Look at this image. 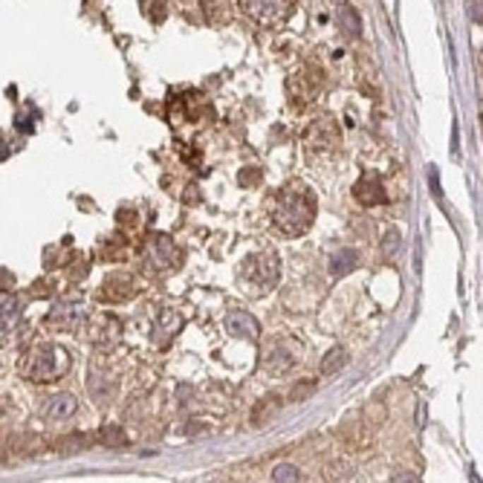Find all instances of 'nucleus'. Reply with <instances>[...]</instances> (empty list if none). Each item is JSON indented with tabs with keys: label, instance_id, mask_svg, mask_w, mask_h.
Wrapping results in <instances>:
<instances>
[{
	"label": "nucleus",
	"instance_id": "nucleus-1",
	"mask_svg": "<svg viewBox=\"0 0 483 483\" xmlns=\"http://www.w3.org/2000/svg\"><path fill=\"white\" fill-rule=\"evenodd\" d=\"M316 194L310 186L304 183H290L281 189L273 220L278 226V232H284L287 237H301L316 220Z\"/></svg>",
	"mask_w": 483,
	"mask_h": 483
},
{
	"label": "nucleus",
	"instance_id": "nucleus-2",
	"mask_svg": "<svg viewBox=\"0 0 483 483\" xmlns=\"http://www.w3.org/2000/svg\"><path fill=\"white\" fill-rule=\"evenodd\" d=\"M278 275H281L278 255L269 252V249L258 252V255H249L244 263H240V284H244V290L252 298H261L266 292H273L275 284H278Z\"/></svg>",
	"mask_w": 483,
	"mask_h": 483
},
{
	"label": "nucleus",
	"instance_id": "nucleus-3",
	"mask_svg": "<svg viewBox=\"0 0 483 483\" xmlns=\"http://www.w3.org/2000/svg\"><path fill=\"white\" fill-rule=\"evenodd\" d=\"M20 368L26 374V379H32V382H52V379H61L70 371V356H67L64 347H58V345H44L29 359H23Z\"/></svg>",
	"mask_w": 483,
	"mask_h": 483
},
{
	"label": "nucleus",
	"instance_id": "nucleus-4",
	"mask_svg": "<svg viewBox=\"0 0 483 483\" xmlns=\"http://www.w3.org/2000/svg\"><path fill=\"white\" fill-rule=\"evenodd\" d=\"M179 258H183V255H179L177 244L168 234H150L142 244V263L150 269V273H157V275L177 269Z\"/></svg>",
	"mask_w": 483,
	"mask_h": 483
},
{
	"label": "nucleus",
	"instance_id": "nucleus-5",
	"mask_svg": "<svg viewBox=\"0 0 483 483\" xmlns=\"http://www.w3.org/2000/svg\"><path fill=\"white\" fill-rule=\"evenodd\" d=\"M240 9L261 26H278L292 15V4L284 0H240Z\"/></svg>",
	"mask_w": 483,
	"mask_h": 483
},
{
	"label": "nucleus",
	"instance_id": "nucleus-6",
	"mask_svg": "<svg viewBox=\"0 0 483 483\" xmlns=\"http://www.w3.org/2000/svg\"><path fill=\"white\" fill-rule=\"evenodd\" d=\"M339 142H342V131L333 119H327V116L313 119L304 131V148H310V150H333V148H339Z\"/></svg>",
	"mask_w": 483,
	"mask_h": 483
},
{
	"label": "nucleus",
	"instance_id": "nucleus-7",
	"mask_svg": "<svg viewBox=\"0 0 483 483\" xmlns=\"http://www.w3.org/2000/svg\"><path fill=\"white\" fill-rule=\"evenodd\" d=\"M136 278L133 275H128V273H116V275H110L105 284H102V290L96 292V298L99 301H107V304H119V301H128V298H133L136 295Z\"/></svg>",
	"mask_w": 483,
	"mask_h": 483
},
{
	"label": "nucleus",
	"instance_id": "nucleus-8",
	"mask_svg": "<svg viewBox=\"0 0 483 483\" xmlns=\"http://www.w3.org/2000/svg\"><path fill=\"white\" fill-rule=\"evenodd\" d=\"M353 197L362 203V205H385L388 203V191H385V186H382V179L379 177H374V174H365L356 183V189H353Z\"/></svg>",
	"mask_w": 483,
	"mask_h": 483
},
{
	"label": "nucleus",
	"instance_id": "nucleus-9",
	"mask_svg": "<svg viewBox=\"0 0 483 483\" xmlns=\"http://www.w3.org/2000/svg\"><path fill=\"white\" fill-rule=\"evenodd\" d=\"M76 408H78L76 397H70V394H55V397H47L41 414H44L49 422H64V419H70V417L76 414Z\"/></svg>",
	"mask_w": 483,
	"mask_h": 483
},
{
	"label": "nucleus",
	"instance_id": "nucleus-10",
	"mask_svg": "<svg viewBox=\"0 0 483 483\" xmlns=\"http://www.w3.org/2000/svg\"><path fill=\"white\" fill-rule=\"evenodd\" d=\"M226 330L232 336H237V339H258V318L255 316H249V313H244V310H234V313H229L226 316Z\"/></svg>",
	"mask_w": 483,
	"mask_h": 483
},
{
	"label": "nucleus",
	"instance_id": "nucleus-11",
	"mask_svg": "<svg viewBox=\"0 0 483 483\" xmlns=\"http://www.w3.org/2000/svg\"><path fill=\"white\" fill-rule=\"evenodd\" d=\"M47 321L52 327H58V330H78L84 324V310L81 307H73V304H61V307H55L49 313Z\"/></svg>",
	"mask_w": 483,
	"mask_h": 483
},
{
	"label": "nucleus",
	"instance_id": "nucleus-12",
	"mask_svg": "<svg viewBox=\"0 0 483 483\" xmlns=\"http://www.w3.org/2000/svg\"><path fill=\"white\" fill-rule=\"evenodd\" d=\"M292 365H295V356H292L287 347H281V345H275L273 350L266 353V359H263V368H266V374H273V376H281V374H287Z\"/></svg>",
	"mask_w": 483,
	"mask_h": 483
},
{
	"label": "nucleus",
	"instance_id": "nucleus-13",
	"mask_svg": "<svg viewBox=\"0 0 483 483\" xmlns=\"http://www.w3.org/2000/svg\"><path fill=\"white\" fill-rule=\"evenodd\" d=\"M347 365V350L345 347H330L321 359V374L330 376V374H339L342 368Z\"/></svg>",
	"mask_w": 483,
	"mask_h": 483
},
{
	"label": "nucleus",
	"instance_id": "nucleus-14",
	"mask_svg": "<svg viewBox=\"0 0 483 483\" xmlns=\"http://www.w3.org/2000/svg\"><path fill=\"white\" fill-rule=\"evenodd\" d=\"M353 266H356V252H353V249H342V252L333 255V261H330V275H333V278H342V275L350 273Z\"/></svg>",
	"mask_w": 483,
	"mask_h": 483
},
{
	"label": "nucleus",
	"instance_id": "nucleus-15",
	"mask_svg": "<svg viewBox=\"0 0 483 483\" xmlns=\"http://www.w3.org/2000/svg\"><path fill=\"white\" fill-rule=\"evenodd\" d=\"M278 408H281V400H278V397H266V400H261V402L252 408V422H255V426H261V422H266Z\"/></svg>",
	"mask_w": 483,
	"mask_h": 483
},
{
	"label": "nucleus",
	"instance_id": "nucleus-16",
	"mask_svg": "<svg viewBox=\"0 0 483 483\" xmlns=\"http://www.w3.org/2000/svg\"><path fill=\"white\" fill-rule=\"evenodd\" d=\"M179 327H183V316H179L177 310H168V307H165V310L160 313L157 330H162V333H165V336H174V333H177V330H179Z\"/></svg>",
	"mask_w": 483,
	"mask_h": 483
},
{
	"label": "nucleus",
	"instance_id": "nucleus-17",
	"mask_svg": "<svg viewBox=\"0 0 483 483\" xmlns=\"http://www.w3.org/2000/svg\"><path fill=\"white\" fill-rule=\"evenodd\" d=\"M99 440H102L105 446H110V448L125 446V434H122V429H116V426H105V429L99 431Z\"/></svg>",
	"mask_w": 483,
	"mask_h": 483
},
{
	"label": "nucleus",
	"instance_id": "nucleus-18",
	"mask_svg": "<svg viewBox=\"0 0 483 483\" xmlns=\"http://www.w3.org/2000/svg\"><path fill=\"white\" fill-rule=\"evenodd\" d=\"M273 480L275 483H298V469L290 466V463H278L273 469Z\"/></svg>",
	"mask_w": 483,
	"mask_h": 483
},
{
	"label": "nucleus",
	"instance_id": "nucleus-19",
	"mask_svg": "<svg viewBox=\"0 0 483 483\" xmlns=\"http://www.w3.org/2000/svg\"><path fill=\"white\" fill-rule=\"evenodd\" d=\"M342 26H345L347 35H359V15H356L350 6L342 9Z\"/></svg>",
	"mask_w": 483,
	"mask_h": 483
},
{
	"label": "nucleus",
	"instance_id": "nucleus-20",
	"mask_svg": "<svg viewBox=\"0 0 483 483\" xmlns=\"http://www.w3.org/2000/svg\"><path fill=\"white\" fill-rule=\"evenodd\" d=\"M313 390H316V382H298L292 390H290V402H301V400H304V397H310L313 394Z\"/></svg>",
	"mask_w": 483,
	"mask_h": 483
},
{
	"label": "nucleus",
	"instance_id": "nucleus-21",
	"mask_svg": "<svg viewBox=\"0 0 483 483\" xmlns=\"http://www.w3.org/2000/svg\"><path fill=\"white\" fill-rule=\"evenodd\" d=\"M397 244H400V234L397 232H388L385 240H382V255L390 258V255H394V249H397Z\"/></svg>",
	"mask_w": 483,
	"mask_h": 483
},
{
	"label": "nucleus",
	"instance_id": "nucleus-22",
	"mask_svg": "<svg viewBox=\"0 0 483 483\" xmlns=\"http://www.w3.org/2000/svg\"><path fill=\"white\" fill-rule=\"evenodd\" d=\"M142 9H145L150 18H154L157 23H160V20L165 18V12H168V6H165V4H142Z\"/></svg>",
	"mask_w": 483,
	"mask_h": 483
},
{
	"label": "nucleus",
	"instance_id": "nucleus-23",
	"mask_svg": "<svg viewBox=\"0 0 483 483\" xmlns=\"http://www.w3.org/2000/svg\"><path fill=\"white\" fill-rule=\"evenodd\" d=\"M240 186H252V183H261V168H246L244 174L237 177Z\"/></svg>",
	"mask_w": 483,
	"mask_h": 483
},
{
	"label": "nucleus",
	"instance_id": "nucleus-24",
	"mask_svg": "<svg viewBox=\"0 0 483 483\" xmlns=\"http://www.w3.org/2000/svg\"><path fill=\"white\" fill-rule=\"evenodd\" d=\"M61 443H64V451H73V448H76V451H78V448H87V446H84V443H87V437H84V434L67 437V440H61Z\"/></svg>",
	"mask_w": 483,
	"mask_h": 483
},
{
	"label": "nucleus",
	"instance_id": "nucleus-25",
	"mask_svg": "<svg viewBox=\"0 0 483 483\" xmlns=\"http://www.w3.org/2000/svg\"><path fill=\"white\" fill-rule=\"evenodd\" d=\"M390 483H419V477H417L414 472H397Z\"/></svg>",
	"mask_w": 483,
	"mask_h": 483
},
{
	"label": "nucleus",
	"instance_id": "nucleus-26",
	"mask_svg": "<svg viewBox=\"0 0 483 483\" xmlns=\"http://www.w3.org/2000/svg\"><path fill=\"white\" fill-rule=\"evenodd\" d=\"M472 15L475 18H483V4H472Z\"/></svg>",
	"mask_w": 483,
	"mask_h": 483
}]
</instances>
